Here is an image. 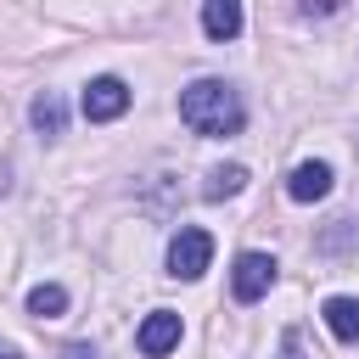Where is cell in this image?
<instances>
[{
    "label": "cell",
    "mask_w": 359,
    "mask_h": 359,
    "mask_svg": "<svg viewBox=\"0 0 359 359\" xmlns=\"http://www.w3.org/2000/svg\"><path fill=\"white\" fill-rule=\"evenodd\" d=\"M208 264H213V236H208L202 224H180V236L168 241V275L196 280Z\"/></svg>",
    "instance_id": "cell-2"
},
{
    "label": "cell",
    "mask_w": 359,
    "mask_h": 359,
    "mask_svg": "<svg viewBox=\"0 0 359 359\" xmlns=\"http://www.w3.org/2000/svg\"><path fill=\"white\" fill-rule=\"evenodd\" d=\"M28 314H39V320H62V314H67V292L50 286V280H39V286L28 292Z\"/></svg>",
    "instance_id": "cell-10"
},
{
    "label": "cell",
    "mask_w": 359,
    "mask_h": 359,
    "mask_svg": "<svg viewBox=\"0 0 359 359\" xmlns=\"http://www.w3.org/2000/svg\"><path fill=\"white\" fill-rule=\"evenodd\" d=\"M123 107H129V84H123V79L101 73V79L84 84V118H90V123H112Z\"/></svg>",
    "instance_id": "cell-4"
},
{
    "label": "cell",
    "mask_w": 359,
    "mask_h": 359,
    "mask_svg": "<svg viewBox=\"0 0 359 359\" xmlns=\"http://www.w3.org/2000/svg\"><path fill=\"white\" fill-rule=\"evenodd\" d=\"M241 185H247V168H241V163H224V168H213V174H208L202 196H208V202H219V196H236Z\"/></svg>",
    "instance_id": "cell-11"
},
{
    "label": "cell",
    "mask_w": 359,
    "mask_h": 359,
    "mask_svg": "<svg viewBox=\"0 0 359 359\" xmlns=\"http://www.w3.org/2000/svg\"><path fill=\"white\" fill-rule=\"evenodd\" d=\"M0 359H22V353H17V348H0Z\"/></svg>",
    "instance_id": "cell-14"
},
{
    "label": "cell",
    "mask_w": 359,
    "mask_h": 359,
    "mask_svg": "<svg viewBox=\"0 0 359 359\" xmlns=\"http://www.w3.org/2000/svg\"><path fill=\"white\" fill-rule=\"evenodd\" d=\"M269 286H275V258H269V252H241L236 269H230V292H236V303H258Z\"/></svg>",
    "instance_id": "cell-3"
},
{
    "label": "cell",
    "mask_w": 359,
    "mask_h": 359,
    "mask_svg": "<svg viewBox=\"0 0 359 359\" xmlns=\"http://www.w3.org/2000/svg\"><path fill=\"white\" fill-rule=\"evenodd\" d=\"M320 320H325V331L337 342H359V297H325Z\"/></svg>",
    "instance_id": "cell-7"
},
{
    "label": "cell",
    "mask_w": 359,
    "mask_h": 359,
    "mask_svg": "<svg viewBox=\"0 0 359 359\" xmlns=\"http://www.w3.org/2000/svg\"><path fill=\"white\" fill-rule=\"evenodd\" d=\"M180 118H185V129H196V135H236L241 129V95L224 84V79H196V84H185V95H180Z\"/></svg>",
    "instance_id": "cell-1"
},
{
    "label": "cell",
    "mask_w": 359,
    "mask_h": 359,
    "mask_svg": "<svg viewBox=\"0 0 359 359\" xmlns=\"http://www.w3.org/2000/svg\"><path fill=\"white\" fill-rule=\"evenodd\" d=\"M280 359H309V353H303V331H297V325L280 337Z\"/></svg>",
    "instance_id": "cell-12"
},
{
    "label": "cell",
    "mask_w": 359,
    "mask_h": 359,
    "mask_svg": "<svg viewBox=\"0 0 359 359\" xmlns=\"http://www.w3.org/2000/svg\"><path fill=\"white\" fill-rule=\"evenodd\" d=\"M331 191V163H297L292 180H286V196L292 202H320Z\"/></svg>",
    "instance_id": "cell-6"
},
{
    "label": "cell",
    "mask_w": 359,
    "mask_h": 359,
    "mask_svg": "<svg viewBox=\"0 0 359 359\" xmlns=\"http://www.w3.org/2000/svg\"><path fill=\"white\" fill-rule=\"evenodd\" d=\"M202 28H208V39H236L241 34V6L236 0H208L202 6Z\"/></svg>",
    "instance_id": "cell-8"
},
{
    "label": "cell",
    "mask_w": 359,
    "mask_h": 359,
    "mask_svg": "<svg viewBox=\"0 0 359 359\" xmlns=\"http://www.w3.org/2000/svg\"><path fill=\"white\" fill-rule=\"evenodd\" d=\"M174 342H180V314H174V309H151V314L140 320V331H135V348H140L146 359H163Z\"/></svg>",
    "instance_id": "cell-5"
},
{
    "label": "cell",
    "mask_w": 359,
    "mask_h": 359,
    "mask_svg": "<svg viewBox=\"0 0 359 359\" xmlns=\"http://www.w3.org/2000/svg\"><path fill=\"white\" fill-rule=\"evenodd\" d=\"M34 129L39 135H62L67 129V112H62V95L56 90H39L34 95Z\"/></svg>",
    "instance_id": "cell-9"
},
{
    "label": "cell",
    "mask_w": 359,
    "mask_h": 359,
    "mask_svg": "<svg viewBox=\"0 0 359 359\" xmlns=\"http://www.w3.org/2000/svg\"><path fill=\"white\" fill-rule=\"evenodd\" d=\"M62 359H101L90 342H73V348H62Z\"/></svg>",
    "instance_id": "cell-13"
}]
</instances>
